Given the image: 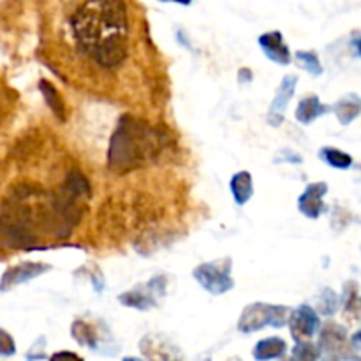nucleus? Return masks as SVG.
Instances as JSON below:
<instances>
[{"instance_id":"19","label":"nucleus","mask_w":361,"mask_h":361,"mask_svg":"<svg viewBox=\"0 0 361 361\" xmlns=\"http://www.w3.org/2000/svg\"><path fill=\"white\" fill-rule=\"evenodd\" d=\"M321 353L314 342L310 341H302L296 342L293 353L289 358H282V361H319Z\"/></svg>"},{"instance_id":"6","label":"nucleus","mask_w":361,"mask_h":361,"mask_svg":"<svg viewBox=\"0 0 361 361\" xmlns=\"http://www.w3.org/2000/svg\"><path fill=\"white\" fill-rule=\"evenodd\" d=\"M288 326L291 330V337L295 338V342L312 341L314 335H317V331L321 330L319 312L314 307L303 303V305L291 310Z\"/></svg>"},{"instance_id":"25","label":"nucleus","mask_w":361,"mask_h":361,"mask_svg":"<svg viewBox=\"0 0 361 361\" xmlns=\"http://www.w3.org/2000/svg\"><path fill=\"white\" fill-rule=\"evenodd\" d=\"M252 73H250L247 67H243V69L238 71V81H242V83H249V81H252Z\"/></svg>"},{"instance_id":"10","label":"nucleus","mask_w":361,"mask_h":361,"mask_svg":"<svg viewBox=\"0 0 361 361\" xmlns=\"http://www.w3.org/2000/svg\"><path fill=\"white\" fill-rule=\"evenodd\" d=\"M259 48L263 49V53L271 60V62L279 63V66H289V63H291V49L286 44L284 35L279 30L267 32V34L261 35Z\"/></svg>"},{"instance_id":"12","label":"nucleus","mask_w":361,"mask_h":361,"mask_svg":"<svg viewBox=\"0 0 361 361\" xmlns=\"http://www.w3.org/2000/svg\"><path fill=\"white\" fill-rule=\"evenodd\" d=\"M288 353V344L281 337H268L257 342L252 349V356L256 361H274L282 360Z\"/></svg>"},{"instance_id":"27","label":"nucleus","mask_w":361,"mask_h":361,"mask_svg":"<svg viewBox=\"0 0 361 361\" xmlns=\"http://www.w3.org/2000/svg\"><path fill=\"white\" fill-rule=\"evenodd\" d=\"M355 46H356V51H358V55H360V59H361V37L356 39Z\"/></svg>"},{"instance_id":"24","label":"nucleus","mask_w":361,"mask_h":361,"mask_svg":"<svg viewBox=\"0 0 361 361\" xmlns=\"http://www.w3.org/2000/svg\"><path fill=\"white\" fill-rule=\"evenodd\" d=\"M49 361H85L81 356H78L73 351H59L49 356Z\"/></svg>"},{"instance_id":"13","label":"nucleus","mask_w":361,"mask_h":361,"mask_svg":"<svg viewBox=\"0 0 361 361\" xmlns=\"http://www.w3.org/2000/svg\"><path fill=\"white\" fill-rule=\"evenodd\" d=\"M71 335L80 345L92 349V351H101V335L99 330L88 321L76 319L71 326Z\"/></svg>"},{"instance_id":"7","label":"nucleus","mask_w":361,"mask_h":361,"mask_svg":"<svg viewBox=\"0 0 361 361\" xmlns=\"http://www.w3.org/2000/svg\"><path fill=\"white\" fill-rule=\"evenodd\" d=\"M296 87H298V76H296V74H286V76L282 78L274 102H271L270 106V113H268V123H270L271 127H279L284 122L286 109H288V104L291 102L293 95H295Z\"/></svg>"},{"instance_id":"2","label":"nucleus","mask_w":361,"mask_h":361,"mask_svg":"<svg viewBox=\"0 0 361 361\" xmlns=\"http://www.w3.org/2000/svg\"><path fill=\"white\" fill-rule=\"evenodd\" d=\"M159 150L154 129L134 116L120 118L108 150V168L116 173H129L147 164Z\"/></svg>"},{"instance_id":"30","label":"nucleus","mask_w":361,"mask_h":361,"mask_svg":"<svg viewBox=\"0 0 361 361\" xmlns=\"http://www.w3.org/2000/svg\"><path fill=\"white\" fill-rule=\"evenodd\" d=\"M360 307H361V296H360Z\"/></svg>"},{"instance_id":"28","label":"nucleus","mask_w":361,"mask_h":361,"mask_svg":"<svg viewBox=\"0 0 361 361\" xmlns=\"http://www.w3.org/2000/svg\"><path fill=\"white\" fill-rule=\"evenodd\" d=\"M122 361H145V360H141V358H134V356H127V358H123Z\"/></svg>"},{"instance_id":"9","label":"nucleus","mask_w":361,"mask_h":361,"mask_svg":"<svg viewBox=\"0 0 361 361\" xmlns=\"http://www.w3.org/2000/svg\"><path fill=\"white\" fill-rule=\"evenodd\" d=\"M140 349L148 361H183L182 353L159 335H147L140 342Z\"/></svg>"},{"instance_id":"11","label":"nucleus","mask_w":361,"mask_h":361,"mask_svg":"<svg viewBox=\"0 0 361 361\" xmlns=\"http://www.w3.org/2000/svg\"><path fill=\"white\" fill-rule=\"evenodd\" d=\"M49 270H51V267H49V264H42V263H25V264H20V267H16V268H11V270L4 275V281H2V286H0V289H7V288H11V286L27 282V281H30V279L37 277V275L46 274V271H49Z\"/></svg>"},{"instance_id":"4","label":"nucleus","mask_w":361,"mask_h":361,"mask_svg":"<svg viewBox=\"0 0 361 361\" xmlns=\"http://www.w3.org/2000/svg\"><path fill=\"white\" fill-rule=\"evenodd\" d=\"M192 275L200 282L201 288L214 296L226 295L235 288V281L231 279V259L229 257L200 264L197 268H194Z\"/></svg>"},{"instance_id":"17","label":"nucleus","mask_w":361,"mask_h":361,"mask_svg":"<svg viewBox=\"0 0 361 361\" xmlns=\"http://www.w3.org/2000/svg\"><path fill=\"white\" fill-rule=\"evenodd\" d=\"M319 159L323 162H326L330 168L335 169H349L355 164V159L348 154V152L341 150V148L335 147H323L319 150Z\"/></svg>"},{"instance_id":"22","label":"nucleus","mask_w":361,"mask_h":361,"mask_svg":"<svg viewBox=\"0 0 361 361\" xmlns=\"http://www.w3.org/2000/svg\"><path fill=\"white\" fill-rule=\"evenodd\" d=\"M16 355V344H14V338L7 334L6 330L0 328V356L2 358H9V356Z\"/></svg>"},{"instance_id":"21","label":"nucleus","mask_w":361,"mask_h":361,"mask_svg":"<svg viewBox=\"0 0 361 361\" xmlns=\"http://www.w3.org/2000/svg\"><path fill=\"white\" fill-rule=\"evenodd\" d=\"M296 62L302 66V69H305L307 73H310L312 76H321L323 74V66H321V60L317 56V53L314 51H296L295 53Z\"/></svg>"},{"instance_id":"16","label":"nucleus","mask_w":361,"mask_h":361,"mask_svg":"<svg viewBox=\"0 0 361 361\" xmlns=\"http://www.w3.org/2000/svg\"><path fill=\"white\" fill-rule=\"evenodd\" d=\"M229 189H231L233 200H235L236 204H240V207L247 204L254 194L252 175L249 171L235 173L231 182H229Z\"/></svg>"},{"instance_id":"15","label":"nucleus","mask_w":361,"mask_h":361,"mask_svg":"<svg viewBox=\"0 0 361 361\" xmlns=\"http://www.w3.org/2000/svg\"><path fill=\"white\" fill-rule=\"evenodd\" d=\"M328 106H324L319 101L317 95H309V97L302 99L298 102V108H296V120H298L302 126H310L316 118H319L321 115L328 113Z\"/></svg>"},{"instance_id":"14","label":"nucleus","mask_w":361,"mask_h":361,"mask_svg":"<svg viewBox=\"0 0 361 361\" xmlns=\"http://www.w3.org/2000/svg\"><path fill=\"white\" fill-rule=\"evenodd\" d=\"M334 113L341 126H349L361 115V97L356 94H348L338 99L334 106Z\"/></svg>"},{"instance_id":"23","label":"nucleus","mask_w":361,"mask_h":361,"mask_svg":"<svg viewBox=\"0 0 361 361\" xmlns=\"http://www.w3.org/2000/svg\"><path fill=\"white\" fill-rule=\"evenodd\" d=\"M44 345H46L44 337L39 338V341L35 342L34 345H32L30 351L27 353V361H37V360L46 358V355H44Z\"/></svg>"},{"instance_id":"3","label":"nucleus","mask_w":361,"mask_h":361,"mask_svg":"<svg viewBox=\"0 0 361 361\" xmlns=\"http://www.w3.org/2000/svg\"><path fill=\"white\" fill-rule=\"evenodd\" d=\"M291 309L284 305H270V303H250L243 309L238 319V331L242 334H254L261 331L267 326L282 328L288 324Z\"/></svg>"},{"instance_id":"26","label":"nucleus","mask_w":361,"mask_h":361,"mask_svg":"<svg viewBox=\"0 0 361 361\" xmlns=\"http://www.w3.org/2000/svg\"><path fill=\"white\" fill-rule=\"evenodd\" d=\"M162 2H176V4H183V6H189L192 0H162Z\"/></svg>"},{"instance_id":"1","label":"nucleus","mask_w":361,"mask_h":361,"mask_svg":"<svg viewBox=\"0 0 361 361\" xmlns=\"http://www.w3.org/2000/svg\"><path fill=\"white\" fill-rule=\"evenodd\" d=\"M71 27L80 48L102 67H115L126 59L129 20L123 0H85Z\"/></svg>"},{"instance_id":"18","label":"nucleus","mask_w":361,"mask_h":361,"mask_svg":"<svg viewBox=\"0 0 361 361\" xmlns=\"http://www.w3.org/2000/svg\"><path fill=\"white\" fill-rule=\"evenodd\" d=\"M39 88H41L42 95H44L46 104L51 108V111L55 113L60 120H66V102H63L62 95L59 94V90H56V88L46 80H41Z\"/></svg>"},{"instance_id":"20","label":"nucleus","mask_w":361,"mask_h":361,"mask_svg":"<svg viewBox=\"0 0 361 361\" xmlns=\"http://www.w3.org/2000/svg\"><path fill=\"white\" fill-rule=\"evenodd\" d=\"M338 305H341V300H338L337 293L331 291L330 288L323 289L321 295L317 296V312L323 314V316H334L337 312Z\"/></svg>"},{"instance_id":"29","label":"nucleus","mask_w":361,"mask_h":361,"mask_svg":"<svg viewBox=\"0 0 361 361\" xmlns=\"http://www.w3.org/2000/svg\"><path fill=\"white\" fill-rule=\"evenodd\" d=\"M229 361H242L240 358H233V360H229Z\"/></svg>"},{"instance_id":"5","label":"nucleus","mask_w":361,"mask_h":361,"mask_svg":"<svg viewBox=\"0 0 361 361\" xmlns=\"http://www.w3.org/2000/svg\"><path fill=\"white\" fill-rule=\"evenodd\" d=\"M166 295V279L155 277L147 284H141L130 291L122 293L118 296V302L122 305L130 307L136 310H148L157 305V298Z\"/></svg>"},{"instance_id":"8","label":"nucleus","mask_w":361,"mask_h":361,"mask_svg":"<svg viewBox=\"0 0 361 361\" xmlns=\"http://www.w3.org/2000/svg\"><path fill=\"white\" fill-rule=\"evenodd\" d=\"M328 192L326 182H314L305 187L302 196L298 197V210L300 214L305 215L307 219H319L324 212V196Z\"/></svg>"},{"instance_id":"31","label":"nucleus","mask_w":361,"mask_h":361,"mask_svg":"<svg viewBox=\"0 0 361 361\" xmlns=\"http://www.w3.org/2000/svg\"><path fill=\"white\" fill-rule=\"evenodd\" d=\"M360 169H361V166H360Z\"/></svg>"}]
</instances>
